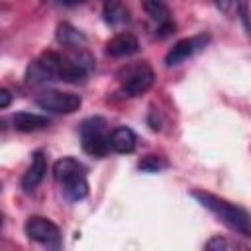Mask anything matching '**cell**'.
<instances>
[{
    "mask_svg": "<svg viewBox=\"0 0 251 251\" xmlns=\"http://www.w3.org/2000/svg\"><path fill=\"white\" fill-rule=\"evenodd\" d=\"M137 167H139L141 171H147V173H157V171L165 169L167 163H165L161 157H157V155H147V157H143V159L139 161Z\"/></svg>",
    "mask_w": 251,
    "mask_h": 251,
    "instance_id": "cell-17",
    "label": "cell"
},
{
    "mask_svg": "<svg viewBox=\"0 0 251 251\" xmlns=\"http://www.w3.org/2000/svg\"><path fill=\"white\" fill-rule=\"evenodd\" d=\"M12 124L18 131L29 133V131H37L49 126V118L41 116V114H31V112H18L12 118Z\"/></svg>",
    "mask_w": 251,
    "mask_h": 251,
    "instance_id": "cell-11",
    "label": "cell"
},
{
    "mask_svg": "<svg viewBox=\"0 0 251 251\" xmlns=\"http://www.w3.org/2000/svg\"><path fill=\"white\" fill-rule=\"evenodd\" d=\"M84 173H86L84 165L80 161H76L75 157H63V159H59L53 165V176L61 184L67 182V180H71V178H75V176H80Z\"/></svg>",
    "mask_w": 251,
    "mask_h": 251,
    "instance_id": "cell-10",
    "label": "cell"
},
{
    "mask_svg": "<svg viewBox=\"0 0 251 251\" xmlns=\"http://www.w3.org/2000/svg\"><path fill=\"white\" fill-rule=\"evenodd\" d=\"M135 143H137L135 133L126 126L110 131V149H114L116 153H131L135 149Z\"/></svg>",
    "mask_w": 251,
    "mask_h": 251,
    "instance_id": "cell-12",
    "label": "cell"
},
{
    "mask_svg": "<svg viewBox=\"0 0 251 251\" xmlns=\"http://www.w3.org/2000/svg\"><path fill=\"white\" fill-rule=\"evenodd\" d=\"M80 2H84V0H61V4H65V6H75V4H80Z\"/></svg>",
    "mask_w": 251,
    "mask_h": 251,
    "instance_id": "cell-22",
    "label": "cell"
},
{
    "mask_svg": "<svg viewBox=\"0 0 251 251\" xmlns=\"http://www.w3.org/2000/svg\"><path fill=\"white\" fill-rule=\"evenodd\" d=\"M118 78L122 82V92H126L127 96H139L151 88L155 80V73L149 67V63L141 61V63L124 67L118 73Z\"/></svg>",
    "mask_w": 251,
    "mask_h": 251,
    "instance_id": "cell-4",
    "label": "cell"
},
{
    "mask_svg": "<svg viewBox=\"0 0 251 251\" xmlns=\"http://www.w3.org/2000/svg\"><path fill=\"white\" fill-rule=\"evenodd\" d=\"M35 104L43 110L55 112V114H73L80 108L82 98L73 92H61V90H45L35 98Z\"/></svg>",
    "mask_w": 251,
    "mask_h": 251,
    "instance_id": "cell-5",
    "label": "cell"
},
{
    "mask_svg": "<svg viewBox=\"0 0 251 251\" xmlns=\"http://www.w3.org/2000/svg\"><path fill=\"white\" fill-rule=\"evenodd\" d=\"M102 14H104V20L110 25H120V24L129 22V10L124 6L122 0H106L104 8H102Z\"/></svg>",
    "mask_w": 251,
    "mask_h": 251,
    "instance_id": "cell-14",
    "label": "cell"
},
{
    "mask_svg": "<svg viewBox=\"0 0 251 251\" xmlns=\"http://www.w3.org/2000/svg\"><path fill=\"white\" fill-rule=\"evenodd\" d=\"M206 247H208V249H229V247H233V245H231V243H227L226 239L214 237V239H210V241L206 243Z\"/></svg>",
    "mask_w": 251,
    "mask_h": 251,
    "instance_id": "cell-19",
    "label": "cell"
},
{
    "mask_svg": "<svg viewBox=\"0 0 251 251\" xmlns=\"http://www.w3.org/2000/svg\"><path fill=\"white\" fill-rule=\"evenodd\" d=\"M208 41H210V35H206V33L192 35V37H184V39L176 41V43L171 47V51L167 53V57H165L167 67H173V65H178V63H182V61H186L188 57H192L194 53H198L200 49H204V47L208 45Z\"/></svg>",
    "mask_w": 251,
    "mask_h": 251,
    "instance_id": "cell-7",
    "label": "cell"
},
{
    "mask_svg": "<svg viewBox=\"0 0 251 251\" xmlns=\"http://www.w3.org/2000/svg\"><path fill=\"white\" fill-rule=\"evenodd\" d=\"M192 196L204 206L208 208L212 214H216L227 227L251 237V216L237 204L233 202H227L226 198H220L212 192H206V190H194Z\"/></svg>",
    "mask_w": 251,
    "mask_h": 251,
    "instance_id": "cell-1",
    "label": "cell"
},
{
    "mask_svg": "<svg viewBox=\"0 0 251 251\" xmlns=\"http://www.w3.org/2000/svg\"><path fill=\"white\" fill-rule=\"evenodd\" d=\"M57 41L63 43L65 47L75 49V51L84 49V45H86V37H84L76 27H73V25L67 24V22H63V24L57 25Z\"/></svg>",
    "mask_w": 251,
    "mask_h": 251,
    "instance_id": "cell-13",
    "label": "cell"
},
{
    "mask_svg": "<svg viewBox=\"0 0 251 251\" xmlns=\"http://www.w3.org/2000/svg\"><path fill=\"white\" fill-rule=\"evenodd\" d=\"M82 149L94 157H104L110 151V133L106 131V120L100 116L88 118L80 124Z\"/></svg>",
    "mask_w": 251,
    "mask_h": 251,
    "instance_id": "cell-2",
    "label": "cell"
},
{
    "mask_svg": "<svg viewBox=\"0 0 251 251\" xmlns=\"http://www.w3.org/2000/svg\"><path fill=\"white\" fill-rule=\"evenodd\" d=\"M216 4H218L222 10H227V8H229V4H231V0H216Z\"/></svg>",
    "mask_w": 251,
    "mask_h": 251,
    "instance_id": "cell-21",
    "label": "cell"
},
{
    "mask_svg": "<svg viewBox=\"0 0 251 251\" xmlns=\"http://www.w3.org/2000/svg\"><path fill=\"white\" fill-rule=\"evenodd\" d=\"M10 100H12L10 90L2 88V90H0V108H8V106H10Z\"/></svg>",
    "mask_w": 251,
    "mask_h": 251,
    "instance_id": "cell-20",
    "label": "cell"
},
{
    "mask_svg": "<svg viewBox=\"0 0 251 251\" xmlns=\"http://www.w3.org/2000/svg\"><path fill=\"white\" fill-rule=\"evenodd\" d=\"M145 12L151 16V20H155L157 24H165V22H171V12L169 8L161 2V0H147L143 4Z\"/></svg>",
    "mask_w": 251,
    "mask_h": 251,
    "instance_id": "cell-16",
    "label": "cell"
},
{
    "mask_svg": "<svg viewBox=\"0 0 251 251\" xmlns=\"http://www.w3.org/2000/svg\"><path fill=\"white\" fill-rule=\"evenodd\" d=\"M139 51V41L133 33H118L106 43V53L110 57H129Z\"/></svg>",
    "mask_w": 251,
    "mask_h": 251,
    "instance_id": "cell-9",
    "label": "cell"
},
{
    "mask_svg": "<svg viewBox=\"0 0 251 251\" xmlns=\"http://www.w3.org/2000/svg\"><path fill=\"white\" fill-rule=\"evenodd\" d=\"M24 229H25V235L29 239H33V241H37L41 245L59 247V243H61V231H59V227L51 220H47L43 216H31V218H27Z\"/></svg>",
    "mask_w": 251,
    "mask_h": 251,
    "instance_id": "cell-6",
    "label": "cell"
},
{
    "mask_svg": "<svg viewBox=\"0 0 251 251\" xmlns=\"http://www.w3.org/2000/svg\"><path fill=\"white\" fill-rule=\"evenodd\" d=\"M63 192L69 200H82L86 198L88 194V182H86V176L80 175V176H75L67 182H63Z\"/></svg>",
    "mask_w": 251,
    "mask_h": 251,
    "instance_id": "cell-15",
    "label": "cell"
},
{
    "mask_svg": "<svg viewBox=\"0 0 251 251\" xmlns=\"http://www.w3.org/2000/svg\"><path fill=\"white\" fill-rule=\"evenodd\" d=\"M175 29H176L175 22H165V24H159V27H157L155 35H157L159 39H165V37L173 35V33H175Z\"/></svg>",
    "mask_w": 251,
    "mask_h": 251,
    "instance_id": "cell-18",
    "label": "cell"
},
{
    "mask_svg": "<svg viewBox=\"0 0 251 251\" xmlns=\"http://www.w3.org/2000/svg\"><path fill=\"white\" fill-rule=\"evenodd\" d=\"M65 65H67L65 57H61L55 51H45L35 61L29 63L25 78L31 84H39V82H47V80H61V73H63Z\"/></svg>",
    "mask_w": 251,
    "mask_h": 251,
    "instance_id": "cell-3",
    "label": "cell"
},
{
    "mask_svg": "<svg viewBox=\"0 0 251 251\" xmlns=\"http://www.w3.org/2000/svg\"><path fill=\"white\" fill-rule=\"evenodd\" d=\"M45 173H47V161H45V155H43V151H35L33 157H31V165L27 167V171H25L24 176H22V188H24L25 192L33 190L35 186L41 184Z\"/></svg>",
    "mask_w": 251,
    "mask_h": 251,
    "instance_id": "cell-8",
    "label": "cell"
}]
</instances>
